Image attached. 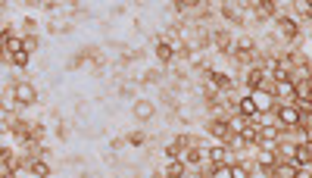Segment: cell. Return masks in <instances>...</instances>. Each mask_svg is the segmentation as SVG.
<instances>
[{
    "instance_id": "7c38bea8",
    "label": "cell",
    "mask_w": 312,
    "mask_h": 178,
    "mask_svg": "<svg viewBox=\"0 0 312 178\" xmlns=\"http://www.w3.org/2000/svg\"><path fill=\"white\" fill-rule=\"evenodd\" d=\"M156 57H159L162 63H169V60L175 57V53H172V44H166V41H159V44H156Z\"/></svg>"
},
{
    "instance_id": "3957f363",
    "label": "cell",
    "mask_w": 312,
    "mask_h": 178,
    "mask_svg": "<svg viewBox=\"0 0 312 178\" xmlns=\"http://www.w3.org/2000/svg\"><path fill=\"white\" fill-rule=\"evenodd\" d=\"M290 163H293V166H306V163H312V141H306V144H300L297 150H293Z\"/></svg>"
},
{
    "instance_id": "9a60e30c",
    "label": "cell",
    "mask_w": 312,
    "mask_h": 178,
    "mask_svg": "<svg viewBox=\"0 0 312 178\" xmlns=\"http://www.w3.org/2000/svg\"><path fill=\"white\" fill-rule=\"evenodd\" d=\"M28 166H31V172H34V175H38V178H47V175H50V169H47V163H41V159H31V163H28Z\"/></svg>"
},
{
    "instance_id": "7a4b0ae2",
    "label": "cell",
    "mask_w": 312,
    "mask_h": 178,
    "mask_svg": "<svg viewBox=\"0 0 312 178\" xmlns=\"http://www.w3.org/2000/svg\"><path fill=\"white\" fill-rule=\"evenodd\" d=\"M13 100L16 103H34V100H38V91H34L28 81H16L13 84Z\"/></svg>"
},
{
    "instance_id": "8fae6325",
    "label": "cell",
    "mask_w": 312,
    "mask_h": 178,
    "mask_svg": "<svg viewBox=\"0 0 312 178\" xmlns=\"http://www.w3.org/2000/svg\"><path fill=\"white\" fill-rule=\"evenodd\" d=\"M265 78H269V75L262 72V69H253V72L247 75V84H250L253 91H256V87H262V81H265Z\"/></svg>"
},
{
    "instance_id": "484cf974",
    "label": "cell",
    "mask_w": 312,
    "mask_h": 178,
    "mask_svg": "<svg viewBox=\"0 0 312 178\" xmlns=\"http://www.w3.org/2000/svg\"><path fill=\"white\" fill-rule=\"evenodd\" d=\"M234 178H247V166H234Z\"/></svg>"
},
{
    "instance_id": "8992f818",
    "label": "cell",
    "mask_w": 312,
    "mask_h": 178,
    "mask_svg": "<svg viewBox=\"0 0 312 178\" xmlns=\"http://www.w3.org/2000/svg\"><path fill=\"white\" fill-rule=\"evenodd\" d=\"M237 110H241V116H256V113H259V106H256L253 97H241V100H237Z\"/></svg>"
},
{
    "instance_id": "277c9868",
    "label": "cell",
    "mask_w": 312,
    "mask_h": 178,
    "mask_svg": "<svg viewBox=\"0 0 312 178\" xmlns=\"http://www.w3.org/2000/svg\"><path fill=\"white\" fill-rule=\"evenodd\" d=\"M135 116H138L141 122H147V119L156 116V106H153L150 100H138V103H135Z\"/></svg>"
},
{
    "instance_id": "4fadbf2b",
    "label": "cell",
    "mask_w": 312,
    "mask_h": 178,
    "mask_svg": "<svg viewBox=\"0 0 312 178\" xmlns=\"http://www.w3.org/2000/svg\"><path fill=\"white\" fill-rule=\"evenodd\" d=\"M166 178H185V163H178V159H172L169 169H166Z\"/></svg>"
},
{
    "instance_id": "e0dca14e",
    "label": "cell",
    "mask_w": 312,
    "mask_h": 178,
    "mask_svg": "<svg viewBox=\"0 0 312 178\" xmlns=\"http://www.w3.org/2000/svg\"><path fill=\"white\" fill-rule=\"evenodd\" d=\"M212 178H234V166H212Z\"/></svg>"
},
{
    "instance_id": "52a82bcc",
    "label": "cell",
    "mask_w": 312,
    "mask_h": 178,
    "mask_svg": "<svg viewBox=\"0 0 312 178\" xmlns=\"http://www.w3.org/2000/svg\"><path fill=\"white\" fill-rule=\"evenodd\" d=\"M237 138H241L244 144H259V128H253V125H244L241 131H237Z\"/></svg>"
},
{
    "instance_id": "cb8c5ba5",
    "label": "cell",
    "mask_w": 312,
    "mask_h": 178,
    "mask_svg": "<svg viewBox=\"0 0 312 178\" xmlns=\"http://www.w3.org/2000/svg\"><path fill=\"white\" fill-rule=\"evenodd\" d=\"M144 81H147V84H156V81H159V72H156V69H150V72L144 75Z\"/></svg>"
},
{
    "instance_id": "6da1fadb",
    "label": "cell",
    "mask_w": 312,
    "mask_h": 178,
    "mask_svg": "<svg viewBox=\"0 0 312 178\" xmlns=\"http://www.w3.org/2000/svg\"><path fill=\"white\" fill-rule=\"evenodd\" d=\"M278 119L284 122L287 128H297L300 122H303V113H300V106H290V103H284V106H278Z\"/></svg>"
},
{
    "instance_id": "44dd1931",
    "label": "cell",
    "mask_w": 312,
    "mask_h": 178,
    "mask_svg": "<svg viewBox=\"0 0 312 178\" xmlns=\"http://www.w3.org/2000/svg\"><path fill=\"white\" fill-rule=\"evenodd\" d=\"M228 41H231L228 31H215V44H218V47H228Z\"/></svg>"
},
{
    "instance_id": "603a6c76",
    "label": "cell",
    "mask_w": 312,
    "mask_h": 178,
    "mask_svg": "<svg viewBox=\"0 0 312 178\" xmlns=\"http://www.w3.org/2000/svg\"><path fill=\"white\" fill-rule=\"evenodd\" d=\"M222 13L228 16V19H234V22L241 19V10H234V7H222Z\"/></svg>"
},
{
    "instance_id": "2e32d148",
    "label": "cell",
    "mask_w": 312,
    "mask_h": 178,
    "mask_svg": "<svg viewBox=\"0 0 312 178\" xmlns=\"http://www.w3.org/2000/svg\"><path fill=\"white\" fill-rule=\"evenodd\" d=\"M234 50H241V57H250V53H253V41L250 38H237Z\"/></svg>"
},
{
    "instance_id": "9c48e42d",
    "label": "cell",
    "mask_w": 312,
    "mask_h": 178,
    "mask_svg": "<svg viewBox=\"0 0 312 178\" xmlns=\"http://www.w3.org/2000/svg\"><path fill=\"white\" fill-rule=\"evenodd\" d=\"M209 131H212L215 138H228V135H231V125H228V122H222V119H215V122H209Z\"/></svg>"
},
{
    "instance_id": "ac0fdd59",
    "label": "cell",
    "mask_w": 312,
    "mask_h": 178,
    "mask_svg": "<svg viewBox=\"0 0 312 178\" xmlns=\"http://www.w3.org/2000/svg\"><path fill=\"white\" fill-rule=\"evenodd\" d=\"M225 153H228L225 147H212V150H209V159H212V166H222V159H225Z\"/></svg>"
},
{
    "instance_id": "ba28073f",
    "label": "cell",
    "mask_w": 312,
    "mask_h": 178,
    "mask_svg": "<svg viewBox=\"0 0 312 178\" xmlns=\"http://www.w3.org/2000/svg\"><path fill=\"white\" fill-rule=\"evenodd\" d=\"M278 25H281V34H284V38H297V22H293V19H287V16H281V19H278Z\"/></svg>"
},
{
    "instance_id": "5bb4252c",
    "label": "cell",
    "mask_w": 312,
    "mask_h": 178,
    "mask_svg": "<svg viewBox=\"0 0 312 178\" xmlns=\"http://www.w3.org/2000/svg\"><path fill=\"white\" fill-rule=\"evenodd\" d=\"M256 13H259V19L272 16V13H275V0H262V4H256Z\"/></svg>"
},
{
    "instance_id": "d4e9b609",
    "label": "cell",
    "mask_w": 312,
    "mask_h": 178,
    "mask_svg": "<svg viewBox=\"0 0 312 178\" xmlns=\"http://www.w3.org/2000/svg\"><path fill=\"white\" fill-rule=\"evenodd\" d=\"M197 159H200V150H188L185 153V163H197Z\"/></svg>"
},
{
    "instance_id": "d6986e66",
    "label": "cell",
    "mask_w": 312,
    "mask_h": 178,
    "mask_svg": "<svg viewBox=\"0 0 312 178\" xmlns=\"http://www.w3.org/2000/svg\"><path fill=\"white\" fill-rule=\"evenodd\" d=\"M275 163H278V159H275V153H269V150L259 156V166H262V169H275Z\"/></svg>"
},
{
    "instance_id": "ffe728a7",
    "label": "cell",
    "mask_w": 312,
    "mask_h": 178,
    "mask_svg": "<svg viewBox=\"0 0 312 178\" xmlns=\"http://www.w3.org/2000/svg\"><path fill=\"white\" fill-rule=\"evenodd\" d=\"M4 47H7V53H22V50H25V44H22L19 38H13V41H7Z\"/></svg>"
},
{
    "instance_id": "7402d4cb",
    "label": "cell",
    "mask_w": 312,
    "mask_h": 178,
    "mask_svg": "<svg viewBox=\"0 0 312 178\" xmlns=\"http://www.w3.org/2000/svg\"><path fill=\"white\" fill-rule=\"evenodd\" d=\"M13 63H16V66H25V63H28V50H22V53H13Z\"/></svg>"
},
{
    "instance_id": "30bf717a",
    "label": "cell",
    "mask_w": 312,
    "mask_h": 178,
    "mask_svg": "<svg viewBox=\"0 0 312 178\" xmlns=\"http://www.w3.org/2000/svg\"><path fill=\"white\" fill-rule=\"evenodd\" d=\"M206 78H209V87H228V84H231V78H228L225 72H209Z\"/></svg>"
},
{
    "instance_id": "5b68a950",
    "label": "cell",
    "mask_w": 312,
    "mask_h": 178,
    "mask_svg": "<svg viewBox=\"0 0 312 178\" xmlns=\"http://www.w3.org/2000/svg\"><path fill=\"white\" fill-rule=\"evenodd\" d=\"M275 94L284 97V100L290 103V100H297V84H293V81H281L278 87H275Z\"/></svg>"
}]
</instances>
